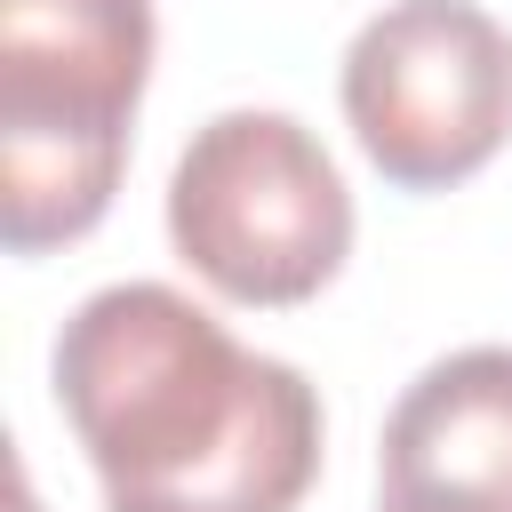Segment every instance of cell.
<instances>
[{
    "instance_id": "obj_3",
    "label": "cell",
    "mask_w": 512,
    "mask_h": 512,
    "mask_svg": "<svg viewBox=\"0 0 512 512\" xmlns=\"http://www.w3.org/2000/svg\"><path fill=\"white\" fill-rule=\"evenodd\" d=\"M176 256L232 304H304L352 256V192L288 112H216L168 176Z\"/></svg>"
},
{
    "instance_id": "obj_1",
    "label": "cell",
    "mask_w": 512,
    "mask_h": 512,
    "mask_svg": "<svg viewBox=\"0 0 512 512\" xmlns=\"http://www.w3.org/2000/svg\"><path fill=\"white\" fill-rule=\"evenodd\" d=\"M56 408L104 512H296L320 480V392L168 280L96 288L64 320Z\"/></svg>"
},
{
    "instance_id": "obj_2",
    "label": "cell",
    "mask_w": 512,
    "mask_h": 512,
    "mask_svg": "<svg viewBox=\"0 0 512 512\" xmlns=\"http://www.w3.org/2000/svg\"><path fill=\"white\" fill-rule=\"evenodd\" d=\"M152 72V0H0V240L16 256L104 224Z\"/></svg>"
},
{
    "instance_id": "obj_6",
    "label": "cell",
    "mask_w": 512,
    "mask_h": 512,
    "mask_svg": "<svg viewBox=\"0 0 512 512\" xmlns=\"http://www.w3.org/2000/svg\"><path fill=\"white\" fill-rule=\"evenodd\" d=\"M384 512H432V504H384Z\"/></svg>"
},
{
    "instance_id": "obj_4",
    "label": "cell",
    "mask_w": 512,
    "mask_h": 512,
    "mask_svg": "<svg viewBox=\"0 0 512 512\" xmlns=\"http://www.w3.org/2000/svg\"><path fill=\"white\" fill-rule=\"evenodd\" d=\"M344 120L384 184H464L512 136V32L480 0L376 8L344 48Z\"/></svg>"
},
{
    "instance_id": "obj_5",
    "label": "cell",
    "mask_w": 512,
    "mask_h": 512,
    "mask_svg": "<svg viewBox=\"0 0 512 512\" xmlns=\"http://www.w3.org/2000/svg\"><path fill=\"white\" fill-rule=\"evenodd\" d=\"M384 504L512 512V344L432 360L384 416Z\"/></svg>"
}]
</instances>
